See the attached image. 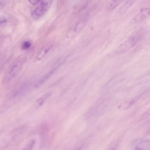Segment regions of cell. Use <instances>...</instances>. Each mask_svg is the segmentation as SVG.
Masks as SVG:
<instances>
[{
  "instance_id": "obj_16",
  "label": "cell",
  "mask_w": 150,
  "mask_h": 150,
  "mask_svg": "<svg viewBox=\"0 0 150 150\" xmlns=\"http://www.w3.org/2000/svg\"><path fill=\"white\" fill-rule=\"evenodd\" d=\"M7 21L6 19L4 17H2L0 19V23L2 24L6 23Z\"/></svg>"
},
{
  "instance_id": "obj_4",
  "label": "cell",
  "mask_w": 150,
  "mask_h": 150,
  "mask_svg": "<svg viewBox=\"0 0 150 150\" xmlns=\"http://www.w3.org/2000/svg\"><path fill=\"white\" fill-rule=\"evenodd\" d=\"M150 15V7L143 8L132 19L131 22L133 23L140 22Z\"/></svg>"
},
{
  "instance_id": "obj_3",
  "label": "cell",
  "mask_w": 150,
  "mask_h": 150,
  "mask_svg": "<svg viewBox=\"0 0 150 150\" xmlns=\"http://www.w3.org/2000/svg\"><path fill=\"white\" fill-rule=\"evenodd\" d=\"M24 61V59H22L17 60L12 64L9 69L8 73V79H12L18 73Z\"/></svg>"
},
{
  "instance_id": "obj_10",
  "label": "cell",
  "mask_w": 150,
  "mask_h": 150,
  "mask_svg": "<svg viewBox=\"0 0 150 150\" xmlns=\"http://www.w3.org/2000/svg\"><path fill=\"white\" fill-rule=\"evenodd\" d=\"M124 0H110L108 3V8L109 9H113Z\"/></svg>"
},
{
  "instance_id": "obj_15",
  "label": "cell",
  "mask_w": 150,
  "mask_h": 150,
  "mask_svg": "<svg viewBox=\"0 0 150 150\" xmlns=\"http://www.w3.org/2000/svg\"><path fill=\"white\" fill-rule=\"evenodd\" d=\"M28 1L31 4L35 5L39 2L40 0H28Z\"/></svg>"
},
{
  "instance_id": "obj_17",
  "label": "cell",
  "mask_w": 150,
  "mask_h": 150,
  "mask_svg": "<svg viewBox=\"0 0 150 150\" xmlns=\"http://www.w3.org/2000/svg\"><path fill=\"white\" fill-rule=\"evenodd\" d=\"M150 115V109L147 110L144 114L143 115V116H146Z\"/></svg>"
},
{
  "instance_id": "obj_6",
  "label": "cell",
  "mask_w": 150,
  "mask_h": 150,
  "mask_svg": "<svg viewBox=\"0 0 150 150\" xmlns=\"http://www.w3.org/2000/svg\"><path fill=\"white\" fill-rule=\"evenodd\" d=\"M57 67L40 78L36 83L35 85V87L36 88H38L45 82L54 72L57 68Z\"/></svg>"
},
{
  "instance_id": "obj_2",
  "label": "cell",
  "mask_w": 150,
  "mask_h": 150,
  "mask_svg": "<svg viewBox=\"0 0 150 150\" xmlns=\"http://www.w3.org/2000/svg\"><path fill=\"white\" fill-rule=\"evenodd\" d=\"M138 38L137 36L129 38L117 48L115 52L117 54L123 53L132 47L136 44Z\"/></svg>"
},
{
  "instance_id": "obj_11",
  "label": "cell",
  "mask_w": 150,
  "mask_h": 150,
  "mask_svg": "<svg viewBox=\"0 0 150 150\" xmlns=\"http://www.w3.org/2000/svg\"><path fill=\"white\" fill-rule=\"evenodd\" d=\"M50 92H48L45 93L37 100L36 102L38 103V105H41L51 95Z\"/></svg>"
},
{
  "instance_id": "obj_5",
  "label": "cell",
  "mask_w": 150,
  "mask_h": 150,
  "mask_svg": "<svg viewBox=\"0 0 150 150\" xmlns=\"http://www.w3.org/2000/svg\"><path fill=\"white\" fill-rule=\"evenodd\" d=\"M53 43L50 42L45 45L38 53L36 59L39 60L42 58L52 47Z\"/></svg>"
},
{
  "instance_id": "obj_1",
  "label": "cell",
  "mask_w": 150,
  "mask_h": 150,
  "mask_svg": "<svg viewBox=\"0 0 150 150\" xmlns=\"http://www.w3.org/2000/svg\"><path fill=\"white\" fill-rule=\"evenodd\" d=\"M52 0H42L40 4L31 12V15L34 20H37L43 16L50 7Z\"/></svg>"
},
{
  "instance_id": "obj_8",
  "label": "cell",
  "mask_w": 150,
  "mask_h": 150,
  "mask_svg": "<svg viewBox=\"0 0 150 150\" xmlns=\"http://www.w3.org/2000/svg\"><path fill=\"white\" fill-rule=\"evenodd\" d=\"M135 149L150 150V141L146 140L140 142L136 146Z\"/></svg>"
},
{
  "instance_id": "obj_13",
  "label": "cell",
  "mask_w": 150,
  "mask_h": 150,
  "mask_svg": "<svg viewBox=\"0 0 150 150\" xmlns=\"http://www.w3.org/2000/svg\"><path fill=\"white\" fill-rule=\"evenodd\" d=\"M35 143V140L33 139L30 140L24 149H31L34 146Z\"/></svg>"
},
{
  "instance_id": "obj_7",
  "label": "cell",
  "mask_w": 150,
  "mask_h": 150,
  "mask_svg": "<svg viewBox=\"0 0 150 150\" xmlns=\"http://www.w3.org/2000/svg\"><path fill=\"white\" fill-rule=\"evenodd\" d=\"M137 0H127L118 10L120 14L124 13L135 3Z\"/></svg>"
},
{
  "instance_id": "obj_12",
  "label": "cell",
  "mask_w": 150,
  "mask_h": 150,
  "mask_svg": "<svg viewBox=\"0 0 150 150\" xmlns=\"http://www.w3.org/2000/svg\"><path fill=\"white\" fill-rule=\"evenodd\" d=\"M28 88L29 85L28 84L26 83L24 84L15 92L14 96H16L22 94Z\"/></svg>"
},
{
  "instance_id": "obj_14",
  "label": "cell",
  "mask_w": 150,
  "mask_h": 150,
  "mask_svg": "<svg viewBox=\"0 0 150 150\" xmlns=\"http://www.w3.org/2000/svg\"><path fill=\"white\" fill-rule=\"evenodd\" d=\"M31 43L30 42L28 41H24L22 44L21 48L23 50H26L29 49L31 46Z\"/></svg>"
},
{
  "instance_id": "obj_9",
  "label": "cell",
  "mask_w": 150,
  "mask_h": 150,
  "mask_svg": "<svg viewBox=\"0 0 150 150\" xmlns=\"http://www.w3.org/2000/svg\"><path fill=\"white\" fill-rule=\"evenodd\" d=\"M137 99V98H134L124 102L120 105L119 108L124 110L129 108L135 103Z\"/></svg>"
}]
</instances>
